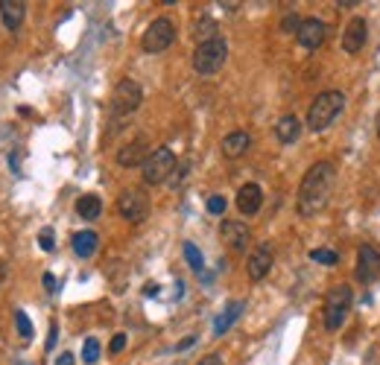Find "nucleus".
<instances>
[{"instance_id":"obj_1","label":"nucleus","mask_w":380,"mask_h":365,"mask_svg":"<svg viewBox=\"0 0 380 365\" xmlns=\"http://www.w3.org/2000/svg\"><path fill=\"white\" fill-rule=\"evenodd\" d=\"M334 181H336V170L331 161H316L304 173L299 199H296V207L301 217H316L319 210H325V205L331 202V193H334Z\"/></svg>"},{"instance_id":"obj_4","label":"nucleus","mask_w":380,"mask_h":365,"mask_svg":"<svg viewBox=\"0 0 380 365\" xmlns=\"http://www.w3.org/2000/svg\"><path fill=\"white\" fill-rule=\"evenodd\" d=\"M226 58H229V44H226V38H214V41L196 47V53H194V71L202 73V76H211V73H216V71H223Z\"/></svg>"},{"instance_id":"obj_2","label":"nucleus","mask_w":380,"mask_h":365,"mask_svg":"<svg viewBox=\"0 0 380 365\" xmlns=\"http://www.w3.org/2000/svg\"><path fill=\"white\" fill-rule=\"evenodd\" d=\"M342 108H345V94H342V91H325V94H319L313 100V106L307 111V129L325 132L342 114Z\"/></svg>"},{"instance_id":"obj_26","label":"nucleus","mask_w":380,"mask_h":365,"mask_svg":"<svg viewBox=\"0 0 380 365\" xmlns=\"http://www.w3.org/2000/svg\"><path fill=\"white\" fill-rule=\"evenodd\" d=\"M15 327H18V333H21V339H29V336H33V322L26 319L24 310H15Z\"/></svg>"},{"instance_id":"obj_13","label":"nucleus","mask_w":380,"mask_h":365,"mask_svg":"<svg viewBox=\"0 0 380 365\" xmlns=\"http://www.w3.org/2000/svg\"><path fill=\"white\" fill-rule=\"evenodd\" d=\"M219 234H223L226 246L231 252H246L249 249V240H251V231L246 222H237V220H226L223 225H219Z\"/></svg>"},{"instance_id":"obj_25","label":"nucleus","mask_w":380,"mask_h":365,"mask_svg":"<svg viewBox=\"0 0 380 365\" xmlns=\"http://www.w3.org/2000/svg\"><path fill=\"white\" fill-rule=\"evenodd\" d=\"M82 359H85V365H94L100 359V342L97 339H85V345H82Z\"/></svg>"},{"instance_id":"obj_31","label":"nucleus","mask_w":380,"mask_h":365,"mask_svg":"<svg viewBox=\"0 0 380 365\" xmlns=\"http://www.w3.org/2000/svg\"><path fill=\"white\" fill-rule=\"evenodd\" d=\"M196 365H223V356H219V354H208V356H202Z\"/></svg>"},{"instance_id":"obj_22","label":"nucleus","mask_w":380,"mask_h":365,"mask_svg":"<svg viewBox=\"0 0 380 365\" xmlns=\"http://www.w3.org/2000/svg\"><path fill=\"white\" fill-rule=\"evenodd\" d=\"M194 38H196L199 44H208V41L219 38V36H216V24H214L211 18H199V21L194 24Z\"/></svg>"},{"instance_id":"obj_38","label":"nucleus","mask_w":380,"mask_h":365,"mask_svg":"<svg viewBox=\"0 0 380 365\" xmlns=\"http://www.w3.org/2000/svg\"><path fill=\"white\" fill-rule=\"evenodd\" d=\"M377 135H380V111H377Z\"/></svg>"},{"instance_id":"obj_28","label":"nucleus","mask_w":380,"mask_h":365,"mask_svg":"<svg viewBox=\"0 0 380 365\" xmlns=\"http://www.w3.org/2000/svg\"><path fill=\"white\" fill-rule=\"evenodd\" d=\"M208 214H214V217L226 214V199L223 196H208Z\"/></svg>"},{"instance_id":"obj_6","label":"nucleus","mask_w":380,"mask_h":365,"mask_svg":"<svg viewBox=\"0 0 380 365\" xmlns=\"http://www.w3.org/2000/svg\"><path fill=\"white\" fill-rule=\"evenodd\" d=\"M176 41V24L170 18H155L141 38V47L146 53H164Z\"/></svg>"},{"instance_id":"obj_3","label":"nucleus","mask_w":380,"mask_h":365,"mask_svg":"<svg viewBox=\"0 0 380 365\" xmlns=\"http://www.w3.org/2000/svg\"><path fill=\"white\" fill-rule=\"evenodd\" d=\"M351 301H354L351 287L339 284V287L328 289V295H325V327L328 330L342 327V322L348 319V313H351Z\"/></svg>"},{"instance_id":"obj_37","label":"nucleus","mask_w":380,"mask_h":365,"mask_svg":"<svg viewBox=\"0 0 380 365\" xmlns=\"http://www.w3.org/2000/svg\"><path fill=\"white\" fill-rule=\"evenodd\" d=\"M144 295H158V284H146L144 287Z\"/></svg>"},{"instance_id":"obj_15","label":"nucleus","mask_w":380,"mask_h":365,"mask_svg":"<svg viewBox=\"0 0 380 365\" xmlns=\"http://www.w3.org/2000/svg\"><path fill=\"white\" fill-rule=\"evenodd\" d=\"M264 205V190L258 185H243L237 190V210L243 217H255Z\"/></svg>"},{"instance_id":"obj_18","label":"nucleus","mask_w":380,"mask_h":365,"mask_svg":"<svg viewBox=\"0 0 380 365\" xmlns=\"http://www.w3.org/2000/svg\"><path fill=\"white\" fill-rule=\"evenodd\" d=\"M275 138L281 143H296L301 138V120L296 114H284L278 120V126H275Z\"/></svg>"},{"instance_id":"obj_20","label":"nucleus","mask_w":380,"mask_h":365,"mask_svg":"<svg viewBox=\"0 0 380 365\" xmlns=\"http://www.w3.org/2000/svg\"><path fill=\"white\" fill-rule=\"evenodd\" d=\"M76 214L82 217V220H100V214H103V202H100V196H94V193H88V196H79V202H76Z\"/></svg>"},{"instance_id":"obj_33","label":"nucleus","mask_w":380,"mask_h":365,"mask_svg":"<svg viewBox=\"0 0 380 365\" xmlns=\"http://www.w3.org/2000/svg\"><path fill=\"white\" fill-rule=\"evenodd\" d=\"M194 342H196V336H187V339H181V342L176 345V351H187V348L194 345Z\"/></svg>"},{"instance_id":"obj_17","label":"nucleus","mask_w":380,"mask_h":365,"mask_svg":"<svg viewBox=\"0 0 380 365\" xmlns=\"http://www.w3.org/2000/svg\"><path fill=\"white\" fill-rule=\"evenodd\" d=\"M249 146H251V138H249V132H231V135H226L223 138V143H219V149H223V155L226 158H243L246 152H249Z\"/></svg>"},{"instance_id":"obj_29","label":"nucleus","mask_w":380,"mask_h":365,"mask_svg":"<svg viewBox=\"0 0 380 365\" xmlns=\"http://www.w3.org/2000/svg\"><path fill=\"white\" fill-rule=\"evenodd\" d=\"M299 26H301V21L296 15H287V18H284V24H281V29H287V33H293V29L299 33Z\"/></svg>"},{"instance_id":"obj_9","label":"nucleus","mask_w":380,"mask_h":365,"mask_svg":"<svg viewBox=\"0 0 380 365\" xmlns=\"http://www.w3.org/2000/svg\"><path fill=\"white\" fill-rule=\"evenodd\" d=\"M325 38H328V26L319 18H304L301 26H299V33H296V41L304 50H319L325 44Z\"/></svg>"},{"instance_id":"obj_35","label":"nucleus","mask_w":380,"mask_h":365,"mask_svg":"<svg viewBox=\"0 0 380 365\" xmlns=\"http://www.w3.org/2000/svg\"><path fill=\"white\" fill-rule=\"evenodd\" d=\"M56 365H74V354H61V356L56 359Z\"/></svg>"},{"instance_id":"obj_27","label":"nucleus","mask_w":380,"mask_h":365,"mask_svg":"<svg viewBox=\"0 0 380 365\" xmlns=\"http://www.w3.org/2000/svg\"><path fill=\"white\" fill-rule=\"evenodd\" d=\"M39 242H41V249H44V252H53V249H56V234H53V228H41Z\"/></svg>"},{"instance_id":"obj_19","label":"nucleus","mask_w":380,"mask_h":365,"mask_svg":"<svg viewBox=\"0 0 380 365\" xmlns=\"http://www.w3.org/2000/svg\"><path fill=\"white\" fill-rule=\"evenodd\" d=\"M246 310V301H231L229 304V307L223 310V313H219V319L214 322V336H223V333L240 319V313Z\"/></svg>"},{"instance_id":"obj_23","label":"nucleus","mask_w":380,"mask_h":365,"mask_svg":"<svg viewBox=\"0 0 380 365\" xmlns=\"http://www.w3.org/2000/svg\"><path fill=\"white\" fill-rule=\"evenodd\" d=\"M184 257H187V266L194 272H202L205 269V260H202V252L194 246V242H184Z\"/></svg>"},{"instance_id":"obj_10","label":"nucleus","mask_w":380,"mask_h":365,"mask_svg":"<svg viewBox=\"0 0 380 365\" xmlns=\"http://www.w3.org/2000/svg\"><path fill=\"white\" fill-rule=\"evenodd\" d=\"M380 278V252L374 246H360L357 249V281L371 284Z\"/></svg>"},{"instance_id":"obj_5","label":"nucleus","mask_w":380,"mask_h":365,"mask_svg":"<svg viewBox=\"0 0 380 365\" xmlns=\"http://www.w3.org/2000/svg\"><path fill=\"white\" fill-rule=\"evenodd\" d=\"M176 173V155L170 146H158L152 149V155L144 164V181L146 185H164L167 178H173Z\"/></svg>"},{"instance_id":"obj_32","label":"nucleus","mask_w":380,"mask_h":365,"mask_svg":"<svg viewBox=\"0 0 380 365\" xmlns=\"http://www.w3.org/2000/svg\"><path fill=\"white\" fill-rule=\"evenodd\" d=\"M56 336H59V330H56V324H50V336H47V351L56 345Z\"/></svg>"},{"instance_id":"obj_24","label":"nucleus","mask_w":380,"mask_h":365,"mask_svg":"<svg viewBox=\"0 0 380 365\" xmlns=\"http://www.w3.org/2000/svg\"><path fill=\"white\" fill-rule=\"evenodd\" d=\"M310 260L325 263V266H336V263H339V255L331 252V249H313V252H310Z\"/></svg>"},{"instance_id":"obj_34","label":"nucleus","mask_w":380,"mask_h":365,"mask_svg":"<svg viewBox=\"0 0 380 365\" xmlns=\"http://www.w3.org/2000/svg\"><path fill=\"white\" fill-rule=\"evenodd\" d=\"M44 287H47V292H56V278L50 275V272L44 275Z\"/></svg>"},{"instance_id":"obj_30","label":"nucleus","mask_w":380,"mask_h":365,"mask_svg":"<svg viewBox=\"0 0 380 365\" xmlns=\"http://www.w3.org/2000/svg\"><path fill=\"white\" fill-rule=\"evenodd\" d=\"M123 348H126V333H117V336L111 339V345H109V351L111 354H120Z\"/></svg>"},{"instance_id":"obj_8","label":"nucleus","mask_w":380,"mask_h":365,"mask_svg":"<svg viewBox=\"0 0 380 365\" xmlns=\"http://www.w3.org/2000/svg\"><path fill=\"white\" fill-rule=\"evenodd\" d=\"M117 210H120L123 220H129V222L138 225V222H144L149 217V199L141 190H126L117 199Z\"/></svg>"},{"instance_id":"obj_16","label":"nucleus","mask_w":380,"mask_h":365,"mask_svg":"<svg viewBox=\"0 0 380 365\" xmlns=\"http://www.w3.org/2000/svg\"><path fill=\"white\" fill-rule=\"evenodd\" d=\"M26 18V4L24 0H0V21L6 29H18Z\"/></svg>"},{"instance_id":"obj_7","label":"nucleus","mask_w":380,"mask_h":365,"mask_svg":"<svg viewBox=\"0 0 380 365\" xmlns=\"http://www.w3.org/2000/svg\"><path fill=\"white\" fill-rule=\"evenodd\" d=\"M144 103V91L135 79H120L117 88H114V94H111V111L114 114H132L138 111Z\"/></svg>"},{"instance_id":"obj_14","label":"nucleus","mask_w":380,"mask_h":365,"mask_svg":"<svg viewBox=\"0 0 380 365\" xmlns=\"http://www.w3.org/2000/svg\"><path fill=\"white\" fill-rule=\"evenodd\" d=\"M269 269H272V249L266 246V242H261V246L249 255L246 272H249L251 281H264V278L269 275Z\"/></svg>"},{"instance_id":"obj_36","label":"nucleus","mask_w":380,"mask_h":365,"mask_svg":"<svg viewBox=\"0 0 380 365\" xmlns=\"http://www.w3.org/2000/svg\"><path fill=\"white\" fill-rule=\"evenodd\" d=\"M6 275H9V269H6V263H4V260H0V287H4Z\"/></svg>"},{"instance_id":"obj_11","label":"nucleus","mask_w":380,"mask_h":365,"mask_svg":"<svg viewBox=\"0 0 380 365\" xmlns=\"http://www.w3.org/2000/svg\"><path fill=\"white\" fill-rule=\"evenodd\" d=\"M149 155H152V152H149V140H146V138H135L132 143H126V146L117 152V164L126 167V170L144 167Z\"/></svg>"},{"instance_id":"obj_12","label":"nucleus","mask_w":380,"mask_h":365,"mask_svg":"<svg viewBox=\"0 0 380 365\" xmlns=\"http://www.w3.org/2000/svg\"><path fill=\"white\" fill-rule=\"evenodd\" d=\"M366 38H369V24L366 18H351L348 26L342 29V50L345 53H360L366 47Z\"/></svg>"},{"instance_id":"obj_21","label":"nucleus","mask_w":380,"mask_h":365,"mask_svg":"<svg viewBox=\"0 0 380 365\" xmlns=\"http://www.w3.org/2000/svg\"><path fill=\"white\" fill-rule=\"evenodd\" d=\"M97 242H100V237L94 231H79V234H74V252L79 257H91L97 252Z\"/></svg>"}]
</instances>
